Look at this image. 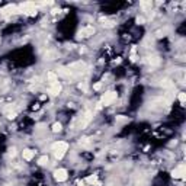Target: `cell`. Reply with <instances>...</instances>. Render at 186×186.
I'll return each instance as SVG.
<instances>
[{
    "instance_id": "d4e9b609",
    "label": "cell",
    "mask_w": 186,
    "mask_h": 186,
    "mask_svg": "<svg viewBox=\"0 0 186 186\" xmlns=\"http://www.w3.org/2000/svg\"><path fill=\"white\" fill-rule=\"evenodd\" d=\"M119 63H121V58H118V60H115V61H113V64H119Z\"/></svg>"
},
{
    "instance_id": "7c38bea8",
    "label": "cell",
    "mask_w": 186,
    "mask_h": 186,
    "mask_svg": "<svg viewBox=\"0 0 186 186\" xmlns=\"http://www.w3.org/2000/svg\"><path fill=\"white\" fill-rule=\"evenodd\" d=\"M86 182H87V183H90V185H99V182H98V176H96V175H92V176H89V177L86 179Z\"/></svg>"
},
{
    "instance_id": "5bb4252c",
    "label": "cell",
    "mask_w": 186,
    "mask_h": 186,
    "mask_svg": "<svg viewBox=\"0 0 186 186\" xmlns=\"http://www.w3.org/2000/svg\"><path fill=\"white\" fill-rule=\"evenodd\" d=\"M102 25H103V28H108V29H111V28H113V26H115V22H113V20H106V19H105Z\"/></svg>"
},
{
    "instance_id": "7402d4cb",
    "label": "cell",
    "mask_w": 186,
    "mask_h": 186,
    "mask_svg": "<svg viewBox=\"0 0 186 186\" xmlns=\"http://www.w3.org/2000/svg\"><path fill=\"white\" fill-rule=\"evenodd\" d=\"M7 156H9V157H15V156H16V148H15V147L9 148V153H7Z\"/></svg>"
},
{
    "instance_id": "ffe728a7",
    "label": "cell",
    "mask_w": 186,
    "mask_h": 186,
    "mask_svg": "<svg viewBox=\"0 0 186 186\" xmlns=\"http://www.w3.org/2000/svg\"><path fill=\"white\" fill-rule=\"evenodd\" d=\"M79 89H80V90H83V92H87V90H89V87H87V83H86V82H82V83H79Z\"/></svg>"
},
{
    "instance_id": "44dd1931",
    "label": "cell",
    "mask_w": 186,
    "mask_h": 186,
    "mask_svg": "<svg viewBox=\"0 0 186 186\" xmlns=\"http://www.w3.org/2000/svg\"><path fill=\"white\" fill-rule=\"evenodd\" d=\"M179 100H180V103H182V105H185V100H186V93H183V92H180V93H179Z\"/></svg>"
},
{
    "instance_id": "3957f363",
    "label": "cell",
    "mask_w": 186,
    "mask_h": 186,
    "mask_svg": "<svg viewBox=\"0 0 186 186\" xmlns=\"http://www.w3.org/2000/svg\"><path fill=\"white\" fill-rule=\"evenodd\" d=\"M116 98H118L116 92H108V93H105V95L102 96V102H100V105H105V106L112 105V103L116 100Z\"/></svg>"
},
{
    "instance_id": "e0dca14e",
    "label": "cell",
    "mask_w": 186,
    "mask_h": 186,
    "mask_svg": "<svg viewBox=\"0 0 186 186\" xmlns=\"http://www.w3.org/2000/svg\"><path fill=\"white\" fill-rule=\"evenodd\" d=\"M51 131H53V132H60V131H61V124H60V122H55V124L53 125Z\"/></svg>"
},
{
    "instance_id": "d6986e66",
    "label": "cell",
    "mask_w": 186,
    "mask_h": 186,
    "mask_svg": "<svg viewBox=\"0 0 186 186\" xmlns=\"http://www.w3.org/2000/svg\"><path fill=\"white\" fill-rule=\"evenodd\" d=\"M48 82H50V83H54V82H57V76H55L54 73H51V71L48 73Z\"/></svg>"
},
{
    "instance_id": "9c48e42d",
    "label": "cell",
    "mask_w": 186,
    "mask_h": 186,
    "mask_svg": "<svg viewBox=\"0 0 186 186\" xmlns=\"http://www.w3.org/2000/svg\"><path fill=\"white\" fill-rule=\"evenodd\" d=\"M92 116H93V113H92L90 111H87V112L84 113V116H83V118H82V121H80V125H79V127H80L82 129H83V128H84V127H86V125H87L89 122H90Z\"/></svg>"
},
{
    "instance_id": "ac0fdd59",
    "label": "cell",
    "mask_w": 186,
    "mask_h": 186,
    "mask_svg": "<svg viewBox=\"0 0 186 186\" xmlns=\"http://www.w3.org/2000/svg\"><path fill=\"white\" fill-rule=\"evenodd\" d=\"M135 22L138 23V25H144V23H146V18L144 16H137Z\"/></svg>"
},
{
    "instance_id": "6da1fadb",
    "label": "cell",
    "mask_w": 186,
    "mask_h": 186,
    "mask_svg": "<svg viewBox=\"0 0 186 186\" xmlns=\"http://www.w3.org/2000/svg\"><path fill=\"white\" fill-rule=\"evenodd\" d=\"M67 148H68V144L64 143V141H58V143H54V144L51 146V150H53L54 157H55L57 160H61V158L64 157Z\"/></svg>"
},
{
    "instance_id": "8fae6325",
    "label": "cell",
    "mask_w": 186,
    "mask_h": 186,
    "mask_svg": "<svg viewBox=\"0 0 186 186\" xmlns=\"http://www.w3.org/2000/svg\"><path fill=\"white\" fill-rule=\"evenodd\" d=\"M44 58H45L46 61H53V60H55V58H57V51H55V50H48V51L44 54Z\"/></svg>"
},
{
    "instance_id": "4fadbf2b",
    "label": "cell",
    "mask_w": 186,
    "mask_h": 186,
    "mask_svg": "<svg viewBox=\"0 0 186 186\" xmlns=\"http://www.w3.org/2000/svg\"><path fill=\"white\" fill-rule=\"evenodd\" d=\"M148 63L151 65H158L160 64V58L157 55H151V57H148Z\"/></svg>"
},
{
    "instance_id": "277c9868",
    "label": "cell",
    "mask_w": 186,
    "mask_h": 186,
    "mask_svg": "<svg viewBox=\"0 0 186 186\" xmlns=\"http://www.w3.org/2000/svg\"><path fill=\"white\" fill-rule=\"evenodd\" d=\"M95 32H96L95 26H92V25H87V26H84V28H82V29L79 31L77 36H79V38H89V36H92V35L95 34Z\"/></svg>"
},
{
    "instance_id": "8992f818",
    "label": "cell",
    "mask_w": 186,
    "mask_h": 186,
    "mask_svg": "<svg viewBox=\"0 0 186 186\" xmlns=\"http://www.w3.org/2000/svg\"><path fill=\"white\" fill-rule=\"evenodd\" d=\"M61 83L57 80V82H54V83H51L50 84V89H48V92H50V95L51 96H57V95H60V92H61Z\"/></svg>"
},
{
    "instance_id": "cb8c5ba5",
    "label": "cell",
    "mask_w": 186,
    "mask_h": 186,
    "mask_svg": "<svg viewBox=\"0 0 186 186\" xmlns=\"http://www.w3.org/2000/svg\"><path fill=\"white\" fill-rule=\"evenodd\" d=\"M100 87H102V83H96L95 86H93V89H95V90H100Z\"/></svg>"
},
{
    "instance_id": "7a4b0ae2",
    "label": "cell",
    "mask_w": 186,
    "mask_h": 186,
    "mask_svg": "<svg viewBox=\"0 0 186 186\" xmlns=\"http://www.w3.org/2000/svg\"><path fill=\"white\" fill-rule=\"evenodd\" d=\"M186 175V166L183 163H180L179 166H176L173 170H172V177L173 179H183Z\"/></svg>"
},
{
    "instance_id": "5b68a950",
    "label": "cell",
    "mask_w": 186,
    "mask_h": 186,
    "mask_svg": "<svg viewBox=\"0 0 186 186\" xmlns=\"http://www.w3.org/2000/svg\"><path fill=\"white\" fill-rule=\"evenodd\" d=\"M67 177H68V175H67V170H65V169H57V170L54 172V179H55L57 182H65Z\"/></svg>"
},
{
    "instance_id": "52a82bcc",
    "label": "cell",
    "mask_w": 186,
    "mask_h": 186,
    "mask_svg": "<svg viewBox=\"0 0 186 186\" xmlns=\"http://www.w3.org/2000/svg\"><path fill=\"white\" fill-rule=\"evenodd\" d=\"M57 73H58L61 77H64V79H74V77H76V76L73 74V71H71L68 67H60Z\"/></svg>"
},
{
    "instance_id": "30bf717a",
    "label": "cell",
    "mask_w": 186,
    "mask_h": 186,
    "mask_svg": "<svg viewBox=\"0 0 186 186\" xmlns=\"http://www.w3.org/2000/svg\"><path fill=\"white\" fill-rule=\"evenodd\" d=\"M34 156H35V151L31 150V148H25V150H23V153H22L23 160H26V161H31L34 158Z\"/></svg>"
},
{
    "instance_id": "603a6c76",
    "label": "cell",
    "mask_w": 186,
    "mask_h": 186,
    "mask_svg": "<svg viewBox=\"0 0 186 186\" xmlns=\"http://www.w3.org/2000/svg\"><path fill=\"white\" fill-rule=\"evenodd\" d=\"M166 32H167L166 29H164V31H163V29H160V31H157L156 34H157V36H158V38H161V36H164V34H166Z\"/></svg>"
},
{
    "instance_id": "2e32d148",
    "label": "cell",
    "mask_w": 186,
    "mask_h": 186,
    "mask_svg": "<svg viewBox=\"0 0 186 186\" xmlns=\"http://www.w3.org/2000/svg\"><path fill=\"white\" fill-rule=\"evenodd\" d=\"M38 163H39V166H45L46 163H48V156H42V157L38 160Z\"/></svg>"
},
{
    "instance_id": "ba28073f",
    "label": "cell",
    "mask_w": 186,
    "mask_h": 186,
    "mask_svg": "<svg viewBox=\"0 0 186 186\" xmlns=\"http://www.w3.org/2000/svg\"><path fill=\"white\" fill-rule=\"evenodd\" d=\"M18 12H19V7H18V6H15V5H9V6H6L5 9L0 10V13H2V15H6V13L13 15V13H18Z\"/></svg>"
},
{
    "instance_id": "484cf974",
    "label": "cell",
    "mask_w": 186,
    "mask_h": 186,
    "mask_svg": "<svg viewBox=\"0 0 186 186\" xmlns=\"http://www.w3.org/2000/svg\"><path fill=\"white\" fill-rule=\"evenodd\" d=\"M86 53V48H80V54H84Z\"/></svg>"
},
{
    "instance_id": "9a60e30c",
    "label": "cell",
    "mask_w": 186,
    "mask_h": 186,
    "mask_svg": "<svg viewBox=\"0 0 186 186\" xmlns=\"http://www.w3.org/2000/svg\"><path fill=\"white\" fill-rule=\"evenodd\" d=\"M141 7L144 10H148V9L153 7V2H141Z\"/></svg>"
}]
</instances>
